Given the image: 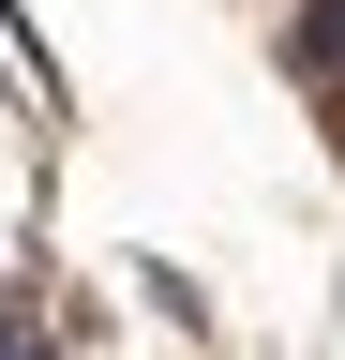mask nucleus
<instances>
[{
    "mask_svg": "<svg viewBox=\"0 0 345 360\" xmlns=\"http://www.w3.org/2000/svg\"><path fill=\"white\" fill-rule=\"evenodd\" d=\"M0 360H46V330H30V300H0Z\"/></svg>",
    "mask_w": 345,
    "mask_h": 360,
    "instance_id": "nucleus-1",
    "label": "nucleus"
}]
</instances>
